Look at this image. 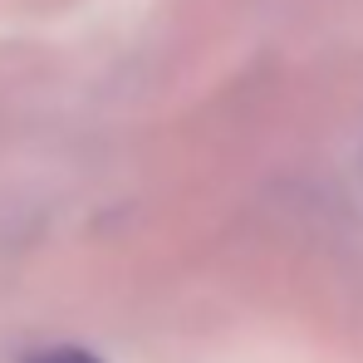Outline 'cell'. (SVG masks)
<instances>
[{"label": "cell", "mask_w": 363, "mask_h": 363, "mask_svg": "<svg viewBox=\"0 0 363 363\" xmlns=\"http://www.w3.org/2000/svg\"><path fill=\"white\" fill-rule=\"evenodd\" d=\"M25 363H104V359H94L89 349H40V354H30Z\"/></svg>", "instance_id": "6da1fadb"}]
</instances>
